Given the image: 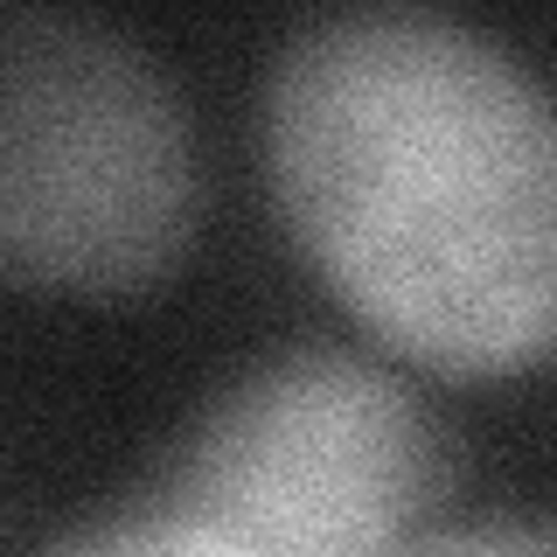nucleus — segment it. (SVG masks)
<instances>
[{
  "label": "nucleus",
  "mask_w": 557,
  "mask_h": 557,
  "mask_svg": "<svg viewBox=\"0 0 557 557\" xmlns=\"http://www.w3.org/2000/svg\"><path fill=\"white\" fill-rule=\"evenodd\" d=\"M265 174L300 251L432 370L557 356V98L432 8H342L265 70Z\"/></svg>",
  "instance_id": "obj_1"
},
{
  "label": "nucleus",
  "mask_w": 557,
  "mask_h": 557,
  "mask_svg": "<svg viewBox=\"0 0 557 557\" xmlns=\"http://www.w3.org/2000/svg\"><path fill=\"white\" fill-rule=\"evenodd\" d=\"M196 231V139L133 35L57 8L0 22V265L22 286L139 293Z\"/></svg>",
  "instance_id": "obj_2"
},
{
  "label": "nucleus",
  "mask_w": 557,
  "mask_h": 557,
  "mask_svg": "<svg viewBox=\"0 0 557 557\" xmlns=\"http://www.w3.org/2000/svg\"><path fill=\"white\" fill-rule=\"evenodd\" d=\"M446 487V432L383 362L300 342L223 383L153 509L244 557H397Z\"/></svg>",
  "instance_id": "obj_3"
},
{
  "label": "nucleus",
  "mask_w": 557,
  "mask_h": 557,
  "mask_svg": "<svg viewBox=\"0 0 557 557\" xmlns=\"http://www.w3.org/2000/svg\"><path fill=\"white\" fill-rule=\"evenodd\" d=\"M35 557H244L231 550L216 530H202V522L188 516H168V509H126V516H104V522H84V530L57 536L49 550Z\"/></svg>",
  "instance_id": "obj_4"
},
{
  "label": "nucleus",
  "mask_w": 557,
  "mask_h": 557,
  "mask_svg": "<svg viewBox=\"0 0 557 557\" xmlns=\"http://www.w3.org/2000/svg\"><path fill=\"white\" fill-rule=\"evenodd\" d=\"M397 557H557V522L544 516H487L453 522V530L411 536Z\"/></svg>",
  "instance_id": "obj_5"
}]
</instances>
